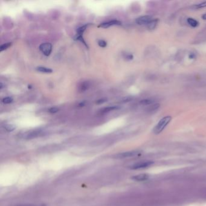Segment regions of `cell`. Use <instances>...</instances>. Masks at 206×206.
<instances>
[{
	"instance_id": "cell-16",
	"label": "cell",
	"mask_w": 206,
	"mask_h": 206,
	"mask_svg": "<svg viewBox=\"0 0 206 206\" xmlns=\"http://www.w3.org/2000/svg\"><path fill=\"white\" fill-rule=\"evenodd\" d=\"M4 128L8 131H12L15 129V126L12 125H6L4 126Z\"/></svg>"
},
{
	"instance_id": "cell-21",
	"label": "cell",
	"mask_w": 206,
	"mask_h": 206,
	"mask_svg": "<svg viewBox=\"0 0 206 206\" xmlns=\"http://www.w3.org/2000/svg\"><path fill=\"white\" fill-rule=\"evenodd\" d=\"M98 44L101 47H105L106 45H107V43L103 41V40H100L98 42Z\"/></svg>"
},
{
	"instance_id": "cell-6",
	"label": "cell",
	"mask_w": 206,
	"mask_h": 206,
	"mask_svg": "<svg viewBox=\"0 0 206 206\" xmlns=\"http://www.w3.org/2000/svg\"><path fill=\"white\" fill-rule=\"evenodd\" d=\"M149 178H150V175H149L148 174H141L133 176L132 177V179L135 181H146V180H148Z\"/></svg>"
},
{
	"instance_id": "cell-20",
	"label": "cell",
	"mask_w": 206,
	"mask_h": 206,
	"mask_svg": "<svg viewBox=\"0 0 206 206\" xmlns=\"http://www.w3.org/2000/svg\"><path fill=\"white\" fill-rule=\"evenodd\" d=\"M206 8V1L203 2L201 3L196 4L195 6L196 9H201V8Z\"/></svg>"
},
{
	"instance_id": "cell-8",
	"label": "cell",
	"mask_w": 206,
	"mask_h": 206,
	"mask_svg": "<svg viewBox=\"0 0 206 206\" xmlns=\"http://www.w3.org/2000/svg\"><path fill=\"white\" fill-rule=\"evenodd\" d=\"M41 134V131H33L32 132H28V133H26L25 136H24V137L26 138H33V137H36L38 136Z\"/></svg>"
},
{
	"instance_id": "cell-28",
	"label": "cell",
	"mask_w": 206,
	"mask_h": 206,
	"mask_svg": "<svg viewBox=\"0 0 206 206\" xmlns=\"http://www.w3.org/2000/svg\"><path fill=\"white\" fill-rule=\"evenodd\" d=\"M3 88V83H1V87H0V88H1V89H2Z\"/></svg>"
},
{
	"instance_id": "cell-7",
	"label": "cell",
	"mask_w": 206,
	"mask_h": 206,
	"mask_svg": "<svg viewBox=\"0 0 206 206\" xmlns=\"http://www.w3.org/2000/svg\"><path fill=\"white\" fill-rule=\"evenodd\" d=\"M122 23L118 20H112L109 22H106L101 24L99 27H102V28H108L112 25H121Z\"/></svg>"
},
{
	"instance_id": "cell-10",
	"label": "cell",
	"mask_w": 206,
	"mask_h": 206,
	"mask_svg": "<svg viewBox=\"0 0 206 206\" xmlns=\"http://www.w3.org/2000/svg\"><path fill=\"white\" fill-rule=\"evenodd\" d=\"M90 87V83L89 82L85 81L83 82L79 86V91L81 92H83L87 90Z\"/></svg>"
},
{
	"instance_id": "cell-27",
	"label": "cell",
	"mask_w": 206,
	"mask_h": 206,
	"mask_svg": "<svg viewBox=\"0 0 206 206\" xmlns=\"http://www.w3.org/2000/svg\"><path fill=\"white\" fill-rule=\"evenodd\" d=\"M16 206H33L31 205H16Z\"/></svg>"
},
{
	"instance_id": "cell-19",
	"label": "cell",
	"mask_w": 206,
	"mask_h": 206,
	"mask_svg": "<svg viewBox=\"0 0 206 206\" xmlns=\"http://www.w3.org/2000/svg\"><path fill=\"white\" fill-rule=\"evenodd\" d=\"M160 104L157 103V104H155L154 105H152V106L150 107V111L152 112V111H155L157 110H158L160 108Z\"/></svg>"
},
{
	"instance_id": "cell-23",
	"label": "cell",
	"mask_w": 206,
	"mask_h": 206,
	"mask_svg": "<svg viewBox=\"0 0 206 206\" xmlns=\"http://www.w3.org/2000/svg\"><path fill=\"white\" fill-rule=\"evenodd\" d=\"M105 102H106V99H100V100H99L96 102V104H98V105H100V104H102V103H105Z\"/></svg>"
},
{
	"instance_id": "cell-14",
	"label": "cell",
	"mask_w": 206,
	"mask_h": 206,
	"mask_svg": "<svg viewBox=\"0 0 206 206\" xmlns=\"http://www.w3.org/2000/svg\"><path fill=\"white\" fill-rule=\"evenodd\" d=\"M87 26H88V25H85L81 27L78 28L77 30V32L78 34H79V36H82L83 32L85 31V30H86Z\"/></svg>"
},
{
	"instance_id": "cell-13",
	"label": "cell",
	"mask_w": 206,
	"mask_h": 206,
	"mask_svg": "<svg viewBox=\"0 0 206 206\" xmlns=\"http://www.w3.org/2000/svg\"><path fill=\"white\" fill-rule=\"evenodd\" d=\"M120 108L119 107V106H109V107H107V108H105L103 109H102L101 110V112L102 113H106V112H108L110 111H114V110H119Z\"/></svg>"
},
{
	"instance_id": "cell-3",
	"label": "cell",
	"mask_w": 206,
	"mask_h": 206,
	"mask_svg": "<svg viewBox=\"0 0 206 206\" xmlns=\"http://www.w3.org/2000/svg\"><path fill=\"white\" fill-rule=\"evenodd\" d=\"M39 50L44 55L48 56L51 54L52 50V45L50 43H43L40 45Z\"/></svg>"
},
{
	"instance_id": "cell-26",
	"label": "cell",
	"mask_w": 206,
	"mask_h": 206,
	"mask_svg": "<svg viewBox=\"0 0 206 206\" xmlns=\"http://www.w3.org/2000/svg\"><path fill=\"white\" fill-rule=\"evenodd\" d=\"M202 18H203V19H206V14H204V15H203V17H202Z\"/></svg>"
},
{
	"instance_id": "cell-25",
	"label": "cell",
	"mask_w": 206,
	"mask_h": 206,
	"mask_svg": "<svg viewBox=\"0 0 206 206\" xmlns=\"http://www.w3.org/2000/svg\"><path fill=\"white\" fill-rule=\"evenodd\" d=\"M85 102H81V103H79V106H81V107H82V106H83L85 105Z\"/></svg>"
},
{
	"instance_id": "cell-5",
	"label": "cell",
	"mask_w": 206,
	"mask_h": 206,
	"mask_svg": "<svg viewBox=\"0 0 206 206\" xmlns=\"http://www.w3.org/2000/svg\"><path fill=\"white\" fill-rule=\"evenodd\" d=\"M140 154L138 151H130V152H126L123 153H121L117 154L116 156V158H128V157H133L135 156H137Z\"/></svg>"
},
{
	"instance_id": "cell-12",
	"label": "cell",
	"mask_w": 206,
	"mask_h": 206,
	"mask_svg": "<svg viewBox=\"0 0 206 206\" xmlns=\"http://www.w3.org/2000/svg\"><path fill=\"white\" fill-rule=\"evenodd\" d=\"M187 23L188 24L192 26V27H196L197 26H198L199 25V23L198 22V21L194 19V18H189L187 19Z\"/></svg>"
},
{
	"instance_id": "cell-17",
	"label": "cell",
	"mask_w": 206,
	"mask_h": 206,
	"mask_svg": "<svg viewBox=\"0 0 206 206\" xmlns=\"http://www.w3.org/2000/svg\"><path fill=\"white\" fill-rule=\"evenodd\" d=\"M11 45H12L11 42H9V43H6L2 45L1 47H0V51L3 52V50H5L8 49L9 47H10Z\"/></svg>"
},
{
	"instance_id": "cell-2",
	"label": "cell",
	"mask_w": 206,
	"mask_h": 206,
	"mask_svg": "<svg viewBox=\"0 0 206 206\" xmlns=\"http://www.w3.org/2000/svg\"><path fill=\"white\" fill-rule=\"evenodd\" d=\"M154 164L153 161H141L136 163L132 166H131V169H145L146 167H150Z\"/></svg>"
},
{
	"instance_id": "cell-22",
	"label": "cell",
	"mask_w": 206,
	"mask_h": 206,
	"mask_svg": "<svg viewBox=\"0 0 206 206\" xmlns=\"http://www.w3.org/2000/svg\"><path fill=\"white\" fill-rule=\"evenodd\" d=\"M59 111V109L56 107H52L48 110V112L50 113H56Z\"/></svg>"
},
{
	"instance_id": "cell-11",
	"label": "cell",
	"mask_w": 206,
	"mask_h": 206,
	"mask_svg": "<svg viewBox=\"0 0 206 206\" xmlns=\"http://www.w3.org/2000/svg\"><path fill=\"white\" fill-rule=\"evenodd\" d=\"M37 70L39 72L44 73H51L53 72V70L50 68H48L44 67H38L37 68Z\"/></svg>"
},
{
	"instance_id": "cell-24",
	"label": "cell",
	"mask_w": 206,
	"mask_h": 206,
	"mask_svg": "<svg viewBox=\"0 0 206 206\" xmlns=\"http://www.w3.org/2000/svg\"><path fill=\"white\" fill-rule=\"evenodd\" d=\"M126 58L128 60H131L133 59V56L132 54H127L126 56Z\"/></svg>"
},
{
	"instance_id": "cell-9",
	"label": "cell",
	"mask_w": 206,
	"mask_h": 206,
	"mask_svg": "<svg viewBox=\"0 0 206 206\" xmlns=\"http://www.w3.org/2000/svg\"><path fill=\"white\" fill-rule=\"evenodd\" d=\"M158 23V19H153L152 21H151V22L147 25L148 28L150 30H154L156 27V26L157 25Z\"/></svg>"
},
{
	"instance_id": "cell-18",
	"label": "cell",
	"mask_w": 206,
	"mask_h": 206,
	"mask_svg": "<svg viewBox=\"0 0 206 206\" xmlns=\"http://www.w3.org/2000/svg\"><path fill=\"white\" fill-rule=\"evenodd\" d=\"M13 102V98L11 97H7L3 99V102L6 104H9Z\"/></svg>"
},
{
	"instance_id": "cell-15",
	"label": "cell",
	"mask_w": 206,
	"mask_h": 206,
	"mask_svg": "<svg viewBox=\"0 0 206 206\" xmlns=\"http://www.w3.org/2000/svg\"><path fill=\"white\" fill-rule=\"evenodd\" d=\"M153 103V101L151 99H143L140 101V103L142 105H150Z\"/></svg>"
},
{
	"instance_id": "cell-1",
	"label": "cell",
	"mask_w": 206,
	"mask_h": 206,
	"mask_svg": "<svg viewBox=\"0 0 206 206\" xmlns=\"http://www.w3.org/2000/svg\"><path fill=\"white\" fill-rule=\"evenodd\" d=\"M171 120H172V117L170 116H166L161 119L154 128L153 130L154 133L155 134H159L160 133H161L163 130H165V128L170 123V122L171 121Z\"/></svg>"
},
{
	"instance_id": "cell-4",
	"label": "cell",
	"mask_w": 206,
	"mask_h": 206,
	"mask_svg": "<svg viewBox=\"0 0 206 206\" xmlns=\"http://www.w3.org/2000/svg\"><path fill=\"white\" fill-rule=\"evenodd\" d=\"M153 19L152 17L150 15H146L139 17L136 19V23L138 25H147Z\"/></svg>"
}]
</instances>
